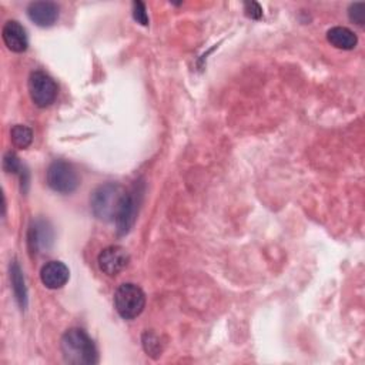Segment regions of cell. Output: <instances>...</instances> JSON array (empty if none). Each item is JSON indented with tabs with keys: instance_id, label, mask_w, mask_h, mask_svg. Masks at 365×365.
Here are the masks:
<instances>
[{
	"instance_id": "5bb4252c",
	"label": "cell",
	"mask_w": 365,
	"mask_h": 365,
	"mask_svg": "<svg viewBox=\"0 0 365 365\" xmlns=\"http://www.w3.org/2000/svg\"><path fill=\"white\" fill-rule=\"evenodd\" d=\"M11 141L19 148H27L33 141V131L21 124H17L10 131Z\"/></svg>"
},
{
	"instance_id": "5b68a950",
	"label": "cell",
	"mask_w": 365,
	"mask_h": 365,
	"mask_svg": "<svg viewBox=\"0 0 365 365\" xmlns=\"http://www.w3.org/2000/svg\"><path fill=\"white\" fill-rule=\"evenodd\" d=\"M57 84L56 81L44 71H33L29 77V93L33 103L37 107H48L54 103L57 97Z\"/></svg>"
},
{
	"instance_id": "ba28073f",
	"label": "cell",
	"mask_w": 365,
	"mask_h": 365,
	"mask_svg": "<svg viewBox=\"0 0 365 365\" xmlns=\"http://www.w3.org/2000/svg\"><path fill=\"white\" fill-rule=\"evenodd\" d=\"M27 16L38 27H50L58 19V6L53 1H34L29 4Z\"/></svg>"
},
{
	"instance_id": "9c48e42d",
	"label": "cell",
	"mask_w": 365,
	"mask_h": 365,
	"mask_svg": "<svg viewBox=\"0 0 365 365\" xmlns=\"http://www.w3.org/2000/svg\"><path fill=\"white\" fill-rule=\"evenodd\" d=\"M70 271L67 265L61 261H48L43 265L40 271L41 282L50 289H58L64 287L68 281Z\"/></svg>"
},
{
	"instance_id": "2e32d148",
	"label": "cell",
	"mask_w": 365,
	"mask_h": 365,
	"mask_svg": "<svg viewBox=\"0 0 365 365\" xmlns=\"http://www.w3.org/2000/svg\"><path fill=\"white\" fill-rule=\"evenodd\" d=\"M349 19L356 24H364L365 21V4L364 3H354L349 7Z\"/></svg>"
},
{
	"instance_id": "4fadbf2b",
	"label": "cell",
	"mask_w": 365,
	"mask_h": 365,
	"mask_svg": "<svg viewBox=\"0 0 365 365\" xmlns=\"http://www.w3.org/2000/svg\"><path fill=\"white\" fill-rule=\"evenodd\" d=\"M10 274H11V284H13V291L16 295V299L21 308L26 307V299H27V292L24 287V278L21 274V269L19 264L14 261L10 265Z\"/></svg>"
},
{
	"instance_id": "ac0fdd59",
	"label": "cell",
	"mask_w": 365,
	"mask_h": 365,
	"mask_svg": "<svg viewBox=\"0 0 365 365\" xmlns=\"http://www.w3.org/2000/svg\"><path fill=\"white\" fill-rule=\"evenodd\" d=\"M133 16L140 24H143V26L148 24V16L145 13V6L141 1L133 3Z\"/></svg>"
},
{
	"instance_id": "3957f363",
	"label": "cell",
	"mask_w": 365,
	"mask_h": 365,
	"mask_svg": "<svg viewBox=\"0 0 365 365\" xmlns=\"http://www.w3.org/2000/svg\"><path fill=\"white\" fill-rule=\"evenodd\" d=\"M114 307L121 318L134 319L145 307V294L135 284H121L114 292Z\"/></svg>"
},
{
	"instance_id": "7c38bea8",
	"label": "cell",
	"mask_w": 365,
	"mask_h": 365,
	"mask_svg": "<svg viewBox=\"0 0 365 365\" xmlns=\"http://www.w3.org/2000/svg\"><path fill=\"white\" fill-rule=\"evenodd\" d=\"M51 238H53L51 228L44 221H36L34 225L29 230V244L31 250L38 251L44 247L47 248L48 247L47 242H51Z\"/></svg>"
},
{
	"instance_id": "9a60e30c",
	"label": "cell",
	"mask_w": 365,
	"mask_h": 365,
	"mask_svg": "<svg viewBox=\"0 0 365 365\" xmlns=\"http://www.w3.org/2000/svg\"><path fill=\"white\" fill-rule=\"evenodd\" d=\"M143 345H144V349L148 355L154 356L155 354H160L161 352V346H160V342H158V338L154 335V334H144L143 336Z\"/></svg>"
},
{
	"instance_id": "277c9868",
	"label": "cell",
	"mask_w": 365,
	"mask_h": 365,
	"mask_svg": "<svg viewBox=\"0 0 365 365\" xmlns=\"http://www.w3.org/2000/svg\"><path fill=\"white\" fill-rule=\"evenodd\" d=\"M46 178L48 187L61 194H70L78 185V175L76 170L71 164L63 160H56L48 165Z\"/></svg>"
},
{
	"instance_id": "8fae6325",
	"label": "cell",
	"mask_w": 365,
	"mask_h": 365,
	"mask_svg": "<svg viewBox=\"0 0 365 365\" xmlns=\"http://www.w3.org/2000/svg\"><path fill=\"white\" fill-rule=\"evenodd\" d=\"M327 40L331 43V46L341 50H352L358 43L356 34L348 27H342V26L329 29L327 31Z\"/></svg>"
},
{
	"instance_id": "d6986e66",
	"label": "cell",
	"mask_w": 365,
	"mask_h": 365,
	"mask_svg": "<svg viewBox=\"0 0 365 365\" xmlns=\"http://www.w3.org/2000/svg\"><path fill=\"white\" fill-rule=\"evenodd\" d=\"M244 9H245V14H247L248 17H251V19H259V17L262 16V9H261V6H259L258 3H255V1L245 3Z\"/></svg>"
},
{
	"instance_id": "8992f818",
	"label": "cell",
	"mask_w": 365,
	"mask_h": 365,
	"mask_svg": "<svg viewBox=\"0 0 365 365\" xmlns=\"http://www.w3.org/2000/svg\"><path fill=\"white\" fill-rule=\"evenodd\" d=\"M141 191L138 190V187L131 188L130 191H125L120 211L115 217V225H117V232L120 235L127 234L137 218L138 214V208H140V202H141Z\"/></svg>"
},
{
	"instance_id": "6da1fadb",
	"label": "cell",
	"mask_w": 365,
	"mask_h": 365,
	"mask_svg": "<svg viewBox=\"0 0 365 365\" xmlns=\"http://www.w3.org/2000/svg\"><path fill=\"white\" fill-rule=\"evenodd\" d=\"M61 352L67 364L93 365L98 361V352L93 339L80 328H71L61 336Z\"/></svg>"
},
{
	"instance_id": "30bf717a",
	"label": "cell",
	"mask_w": 365,
	"mask_h": 365,
	"mask_svg": "<svg viewBox=\"0 0 365 365\" xmlns=\"http://www.w3.org/2000/svg\"><path fill=\"white\" fill-rule=\"evenodd\" d=\"M3 41L9 50L14 53H23L27 50L29 38L26 29L16 20H9L1 30Z\"/></svg>"
},
{
	"instance_id": "7a4b0ae2",
	"label": "cell",
	"mask_w": 365,
	"mask_h": 365,
	"mask_svg": "<svg viewBox=\"0 0 365 365\" xmlns=\"http://www.w3.org/2000/svg\"><path fill=\"white\" fill-rule=\"evenodd\" d=\"M125 190L117 182H107L94 190L90 198L94 215L103 221H115Z\"/></svg>"
},
{
	"instance_id": "52a82bcc",
	"label": "cell",
	"mask_w": 365,
	"mask_h": 365,
	"mask_svg": "<svg viewBox=\"0 0 365 365\" xmlns=\"http://www.w3.org/2000/svg\"><path fill=\"white\" fill-rule=\"evenodd\" d=\"M128 261V252L120 245H110L98 254V267L110 277L121 272L127 267Z\"/></svg>"
},
{
	"instance_id": "e0dca14e",
	"label": "cell",
	"mask_w": 365,
	"mask_h": 365,
	"mask_svg": "<svg viewBox=\"0 0 365 365\" xmlns=\"http://www.w3.org/2000/svg\"><path fill=\"white\" fill-rule=\"evenodd\" d=\"M3 167L7 173H20V170H21V164H20L19 158L16 157V154H13V153H7L4 155Z\"/></svg>"
}]
</instances>
